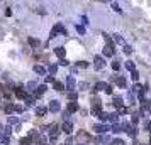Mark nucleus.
Listing matches in <instances>:
<instances>
[{
	"mask_svg": "<svg viewBox=\"0 0 151 145\" xmlns=\"http://www.w3.org/2000/svg\"><path fill=\"white\" fill-rule=\"evenodd\" d=\"M90 140H92V137H90L87 132L80 130L76 133V142H78V144H90Z\"/></svg>",
	"mask_w": 151,
	"mask_h": 145,
	"instance_id": "nucleus-1",
	"label": "nucleus"
},
{
	"mask_svg": "<svg viewBox=\"0 0 151 145\" xmlns=\"http://www.w3.org/2000/svg\"><path fill=\"white\" fill-rule=\"evenodd\" d=\"M95 90H100V91H105L107 95H112V86L107 83H104V81H99L95 84Z\"/></svg>",
	"mask_w": 151,
	"mask_h": 145,
	"instance_id": "nucleus-2",
	"label": "nucleus"
},
{
	"mask_svg": "<svg viewBox=\"0 0 151 145\" xmlns=\"http://www.w3.org/2000/svg\"><path fill=\"white\" fill-rule=\"evenodd\" d=\"M58 32H61L63 35H66V30H65V27H63L61 24H56L55 27H53V30H51V34H49V37L53 39V37H56V34Z\"/></svg>",
	"mask_w": 151,
	"mask_h": 145,
	"instance_id": "nucleus-3",
	"label": "nucleus"
},
{
	"mask_svg": "<svg viewBox=\"0 0 151 145\" xmlns=\"http://www.w3.org/2000/svg\"><path fill=\"white\" fill-rule=\"evenodd\" d=\"M48 108H49V111H51V113H58V111L61 110V105H60V101H58V100H51Z\"/></svg>",
	"mask_w": 151,
	"mask_h": 145,
	"instance_id": "nucleus-4",
	"label": "nucleus"
},
{
	"mask_svg": "<svg viewBox=\"0 0 151 145\" xmlns=\"http://www.w3.org/2000/svg\"><path fill=\"white\" fill-rule=\"evenodd\" d=\"M104 56H105V57H112V56H114V46H112V42H107V46H105V47H104Z\"/></svg>",
	"mask_w": 151,
	"mask_h": 145,
	"instance_id": "nucleus-5",
	"label": "nucleus"
},
{
	"mask_svg": "<svg viewBox=\"0 0 151 145\" xmlns=\"http://www.w3.org/2000/svg\"><path fill=\"white\" fill-rule=\"evenodd\" d=\"M61 130L66 133V135H70L71 132H73V123L70 122V120H65V123H63V127H61Z\"/></svg>",
	"mask_w": 151,
	"mask_h": 145,
	"instance_id": "nucleus-6",
	"label": "nucleus"
},
{
	"mask_svg": "<svg viewBox=\"0 0 151 145\" xmlns=\"http://www.w3.org/2000/svg\"><path fill=\"white\" fill-rule=\"evenodd\" d=\"M75 86H76L75 78H73V76H68V78H66V90H68V91H73V90H75Z\"/></svg>",
	"mask_w": 151,
	"mask_h": 145,
	"instance_id": "nucleus-7",
	"label": "nucleus"
},
{
	"mask_svg": "<svg viewBox=\"0 0 151 145\" xmlns=\"http://www.w3.org/2000/svg\"><path fill=\"white\" fill-rule=\"evenodd\" d=\"M93 130L97 132V133H105V132H109V127L107 125H100V123H97V125H93Z\"/></svg>",
	"mask_w": 151,
	"mask_h": 145,
	"instance_id": "nucleus-8",
	"label": "nucleus"
},
{
	"mask_svg": "<svg viewBox=\"0 0 151 145\" xmlns=\"http://www.w3.org/2000/svg\"><path fill=\"white\" fill-rule=\"evenodd\" d=\"M93 62H95V69H102L104 66H105V62H104V57H102V56H95Z\"/></svg>",
	"mask_w": 151,
	"mask_h": 145,
	"instance_id": "nucleus-9",
	"label": "nucleus"
},
{
	"mask_svg": "<svg viewBox=\"0 0 151 145\" xmlns=\"http://www.w3.org/2000/svg\"><path fill=\"white\" fill-rule=\"evenodd\" d=\"M15 96L19 98V100H26L27 98V93H26V90H22V88H15Z\"/></svg>",
	"mask_w": 151,
	"mask_h": 145,
	"instance_id": "nucleus-10",
	"label": "nucleus"
},
{
	"mask_svg": "<svg viewBox=\"0 0 151 145\" xmlns=\"http://www.w3.org/2000/svg\"><path fill=\"white\" fill-rule=\"evenodd\" d=\"M44 93H46V84H39V86L34 90V95H36V96H42Z\"/></svg>",
	"mask_w": 151,
	"mask_h": 145,
	"instance_id": "nucleus-11",
	"label": "nucleus"
},
{
	"mask_svg": "<svg viewBox=\"0 0 151 145\" xmlns=\"http://www.w3.org/2000/svg\"><path fill=\"white\" fill-rule=\"evenodd\" d=\"M34 73L36 74H39V76H44V74H46V68H42V66H39V64H36L34 66Z\"/></svg>",
	"mask_w": 151,
	"mask_h": 145,
	"instance_id": "nucleus-12",
	"label": "nucleus"
},
{
	"mask_svg": "<svg viewBox=\"0 0 151 145\" xmlns=\"http://www.w3.org/2000/svg\"><path fill=\"white\" fill-rule=\"evenodd\" d=\"M48 110H49V108H44V106H37V108H36V115H37V117H44Z\"/></svg>",
	"mask_w": 151,
	"mask_h": 145,
	"instance_id": "nucleus-13",
	"label": "nucleus"
},
{
	"mask_svg": "<svg viewBox=\"0 0 151 145\" xmlns=\"http://www.w3.org/2000/svg\"><path fill=\"white\" fill-rule=\"evenodd\" d=\"M27 42L31 44V46H32V47H39V46H41V42L37 41V39H34V37H29Z\"/></svg>",
	"mask_w": 151,
	"mask_h": 145,
	"instance_id": "nucleus-14",
	"label": "nucleus"
},
{
	"mask_svg": "<svg viewBox=\"0 0 151 145\" xmlns=\"http://www.w3.org/2000/svg\"><path fill=\"white\" fill-rule=\"evenodd\" d=\"M55 54L58 56L60 59H63V57H65V49H63V47H56L55 49Z\"/></svg>",
	"mask_w": 151,
	"mask_h": 145,
	"instance_id": "nucleus-15",
	"label": "nucleus"
},
{
	"mask_svg": "<svg viewBox=\"0 0 151 145\" xmlns=\"http://www.w3.org/2000/svg\"><path fill=\"white\" fill-rule=\"evenodd\" d=\"M117 120H119V113H109V122L117 123Z\"/></svg>",
	"mask_w": 151,
	"mask_h": 145,
	"instance_id": "nucleus-16",
	"label": "nucleus"
},
{
	"mask_svg": "<svg viewBox=\"0 0 151 145\" xmlns=\"http://www.w3.org/2000/svg\"><path fill=\"white\" fill-rule=\"evenodd\" d=\"M68 111H70V113H73V111H78V105H76L75 101H71V103L68 105Z\"/></svg>",
	"mask_w": 151,
	"mask_h": 145,
	"instance_id": "nucleus-17",
	"label": "nucleus"
},
{
	"mask_svg": "<svg viewBox=\"0 0 151 145\" xmlns=\"http://www.w3.org/2000/svg\"><path fill=\"white\" fill-rule=\"evenodd\" d=\"M143 110L144 111H151V100H150V101H148V100L143 101Z\"/></svg>",
	"mask_w": 151,
	"mask_h": 145,
	"instance_id": "nucleus-18",
	"label": "nucleus"
},
{
	"mask_svg": "<svg viewBox=\"0 0 151 145\" xmlns=\"http://www.w3.org/2000/svg\"><path fill=\"white\" fill-rule=\"evenodd\" d=\"M116 81L121 88H126V79H124V78H116Z\"/></svg>",
	"mask_w": 151,
	"mask_h": 145,
	"instance_id": "nucleus-19",
	"label": "nucleus"
},
{
	"mask_svg": "<svg viewBox=\"0 0 151 145\" xmlns=\"http://www.w3.org/2000/svg\"><path fill=\"white\" fill-rule=\"evenodd\" d=\"M121 101H122V98H121V96H116V98H114V105H116L117 108H121V106H122V103H121Z\"/></svg>",
	"mask_w": 151,
	"mask_h": 145,
	"instance_id": "nucleus-20",
	"label": "nucleus"
},
{
	"mask_svg": "<svg viewBox=\"0 0 151 145\" xmlns=\"http://www.w3.org/2000/svg\"><path fill=\"white\" fill-rule=\"evenodd\" d=\"M112 145H126V142H124L122 138H114L112 140Z\"/></svg>",
	"mask_w": 151,
	"mask_h": 145,
	"instance_id": "nucleus-21",
	"label": "nucleus"
},
{
	"mask_svg": "<svg viewBox=\"0 0 151 145\" xmlns=\"http://www.w3.org/2000/svg\"><path fill=\"white\" fill-rule=\"evenodd\" d=\"M53 86H55L56 91H63V84L60 83V81H55V83H53Z\"/></svg>",
	"mask_w": 151,
	"mask_h": 145,
	"instance_id": "nucleus-22",
	"label": "nucleus"
},
{
	"mask_svg": "<svg viewBox=\"0 0 151 145\" xmlns=\"http://www.w3.org/2000/svg\"><path fill=\"white\" fill-rule=\"evenodd\" d=\"M68 98L71 100V101H75L76 98H78V95H76L75 91H68Z\"/></svg>",
	"mask_w": 151,
	"mask_h": 145,
	"instance_id": "nucleus-23",
	"label": "nucleus"
},
{
	"mask_svg": "<svg viewBox=\"0 0 151 145\" xmlns=\"http://www.w3.org/2000/svg\"><path fill=\"white\" fill-rule=\"evenodd\" d=\"M112 69H114V71H119V69H121V62L119 61H112Z\"/></svg>",
	"mask_w": 151,
	"mask_h": 145,
	"instance_id": "nucleus-24",
	"label": "nucleus"
},
{
	"mask_svg": "<svg viewBox=\"0 0 151 145\" xmlns=\"http://www.w3.org/2000/svg\"><path fill=\"white\" fill-rule=\"evenodd\" d=\"M131 78H132L134 81H137V79H139V73H137L136 69H134V71H131Z\"/></svg>",
	"mask_w": 151,
	"mask_h": 145,
	"instance_id": "nucleus-25",
	"label": "nucleus"
},
{
	"mask_svg": "<svg viewBox=\"0 0 151 145\" xmlns=\"http://www.w3.org/2000/svg\"><path fill=\"white\" fill-rule=\"evenodd\" d=\"M26 105H27V106H34V98L27 96L26 98Z\"/></svg>",
	"mask_w": 151,
	"mask_h": 145,
	"instance_id": "nucleus-26",
	"label": "nucleus"
},
{
	"mask_svg": "<svg viewBox=\"0 0 151 145\" xmlns=\"http://www.w3.org/2000/svg\"><path fill=\"white\" fill-rule=\"evenodd\" d=\"M21 144L22 145H29V144H31V135L26 137V138H21Z\"/></svg>",
	"mask_w": 151,
	"mask_h": 145,
	"instance_id": "nucleus-27",
	"label": "nucleus"
},
{
	"mask_svg": "<svg viewBox=\"0 0 151 145\" xmlns=\"http://www.w3.org/2000/svg\"><path fill=\"white\" fill-rule=\"evenodd\" d=\"M56 71H58V66H56V64L49 66V74H56Z\"/></svg>",
	"mask_w": 151,
	"mask_h": 145,
	"instance_id": "nucleus-28",
	"label": "nucleus"
},
{
	"mask_svg": "<svg viewBox=\"0 0 151 145\" xmlns=\"http://www.w3.org/2000/svg\"><path fill=\"white\" fill-rule=\"evenodd\" d=\"M112 132H116V133H119V132H122V127H121V125H114V127H112Z\"/></svg>",
	"mask_w": 151,
	"mask_h": 145,
	"instance_id": "nucleus-29",
	"label": "nucleus"
},
{
	"mask_svg": "<svg viewBox=\"0 0 151 145\" xmlns=\"http://www.w3.org/2000/svg\"><path fill=\"white\" fill-rule=\"evenodd\" d=\"M114 41L116 42H119V44H122V37H121V34H114Z\"/></svg>",
	"mask_w": 151,
	"mask_h": 145,
	"instance_id": "nucleus-30",
	"label": "nucleus"
},
{
	"mask_svg": "<svg viewBox=\"0 0 151 145\" xmlns=\"http://www.w3.org/2000/svg\"><path fill=\"white\" fill-rule=\"evenodd\" d=\"M97 140H99V142H102V144H107V142H109V138L105 137V135H100V137L97 138Z\"/></svg>",
	"mask_w": 151,
	"mask_h": 145,
	"instance_id": "nucleus-31",
	"label": "nucleus"
},
{
	"mask_svg": "<svg viewBox=\"0 0 151 145\" xmlns=\"http://www.w3.org/2000/svg\"><path fill=\"white\" fill-rule=\"evenodd\" d=\"M19 122H17V118H14V117H9V125H17Z\"/></svg>",
	"mask_w": 151,
	"mask_h": 145,
	"instance_id": "nucleus-32",
	"label": "nucleus"
},
{
	"mask_svg": "<svg viewBox=\"0 0 151 145\" xmlns=\"http://www.w3.org/2000/svg\"><path fill=\"white\" fill-rule=\"evenodd\" d=\"M126 68L129 69V71H134V64H132V61H127V62H126Z\"/></svg>",
	"mask_w": 151,
	"mask_h": 145,
	"instance_id": "nucleus-33",
	"label": "nucleus"
},
{
	"mask_svg": "<svg viewBox=\"0 0 151 145\" xmlns=\"http://www.w3.org/2000/svg\"><path fill=\"white\" fill-rule=\"evenodd\" d=\"M127 128H129V127H127ZM127 132H129V135H131V137H134V135H137V128H129Z\"/></svg>",
	"mask_w": 151,
	"mask_h": 145,
	"instance_id": "nucleus-34",
	"label": "nucleus"
},
{
	"mask_svg": "<svg viewBox=\"0 0 151 145\" xmlns=\"http://www.w3.org/2000/svg\"><path fill=\"white\" fill-rule=\"evenodd\" d=\"M27 88H29V90H36V88H37V84H36L34 81H31V83H27Z\"/></svg>",
	"mask_w": 151,
	"mask_h": 145,
	"instance_id": "nucleus-35",
	"label": "nucleus"
},
{
	"mask_svg": "<svg viewBox=\"0 0 151 145\" xmlns=\"http://www.w3.org/2000/svg\"><path fill=\"white\" fill-rule=\"evenodd\" d=\"M14 111H17V113H22V111H24V108H22L21 105H15V106H14Z\"/></svg>",
	"mask_w": 151,
	"mask_h": 145,
	"instance_id": "nucleus-36",
	"label": "nucleus"
},
{
	"mask_svg": "<svg viewBox=\"0 0 151 145\" xmlns=\"http://www.w3.org/2000/svg\"><path fill=\"white\" fill-rule=\"evenodd\" d=\"M55 74H49V76H46V83H55Z\"/></svg>",
	"mask_w": 151,
	"mask_h": 145,
	"instance_id": "nucleus-37",
	"label": "nucleus"
},
{
	"mask_svg": "<svg viewBox=\"0 0 151 145\" xmlns=\"http://www.w3.org/2000/svg\"><path fill=\"white\" fill-rule=\"evenodd\" d=\"M76 30H78V34H85V27L83 25H76Z\"/></svg>",
	"mask_w": 151,
	"mask_h": 145,
	"instance_id": "nucleus-38",
	"label": "nucleus"
},
{
	"mask_svg": "<svg viewBox=\"0 0 151 145\" xmlns=\"http://www.w3.org/2000/svg\"><path fill=\"white\" fill-rule=\"evenodd\" d=\"M124 52H126V54H131V52H132L131 46H124Z\"/></svg>",
	"mask_w": 151,
	"mask_h": 145,
	"instance_id": "nucleus-39",
	"label": "nucleus"
},
{
	"mask_svg": "<svg viewBox=\"0 0 151 145\" xmlns=\"http://www.w3.org/2000/svg\"><path fill=\"white\" fill-rule=\"evenodd\" d=\"M78 66H80V68H87V66H88V62H87V61H80V62H78Z\"/></svg>",
	"mask_w": 151,
	"mask_h": 145,
	"instance_id": "nucleus-40",
	"label": "nucleus"
},
{
	"mask_svg": "<svg viewBox=\"0 0 151 145\" xmlns=\"http://www.w3.org/2000/svg\"><path fill=\"white\" fill-rule=\"evenodd\" d=\"M10 132H12V127H10V125L5 127V132H4V133H5V135H10Z\"/></svg>",
	"mask_w": 151,
	"mask_h": 145,
	"instance_id": "nucleus-41",
	"label": "nucleus"
},
{
	"mask_svg": "<svg viewBox=\"0 0 151 145\" xmlns=\"http://www.w3.org/2000/svg\"><path fill=\"white\" fill-rule=\"evenodd\" d=\"M60 64H61V66H68V61L63 57V59H60Z\"/></svg>",
	"mask_w": 151,
	"mask_h": 145,
	"instance_id": "nucleus-42",
	"label": "nucleus"
},
{
	"mask_svg": "<svg viewBox=\"0 0 151 145\" xmlns=\"http://www.w3.org/2000/svg\"><path fill=\"white\" fill-rule=\"evenodd\" d=\"M12 111H14V106H12V105H10V106H7V108H5V113H12Z\"/></svg>",
	"mask_w": 151,
	"mask_h": 145,
	"instance_id": "nucleus-43",
	"label": "nucleus"
},
{
	"mask_svg": "<svg viewBox=\"0 0 151 145\" xmlns=\"http://www.w3.org/2000/svg\"><path fill=\"white\" fill-rule=\"evenodd\" d=\"M73 144H75V140H73V138H68V140L65 142V145H73Z\"/></svg>",
	"mask_w": 151,
	"mask_h": 145,
	"instance_id": "nucleus-44",
	"label": "nucleus"
},
{
	"mask_svg": "<svg viewBox=\"0 0 151 145\" xmlns=\"http://www.w3.org/2000/svg\"><path fill=\"white\" fill-rule=\"evenodd\" d=\"M63 118H65V120H68V118H70V111H68V110L63 113Z\"/></svg>",
	"mask_w": 151,
	"mask_h": 145,
	"instance_id": "nucleus-45",
	"label": "nucleus"
},
{
	"mask_svg": "<svg viewBox=\"0 0 151 145\" xmlns=\"http://www.w3.org/2000/svg\"><path fill=\"white\" fill-rule=\"evenodd\" d=\"M144 128H146V130L150 132L151 133V122H148V123H146V127H144Z\"/></svg>",
	"mask_w": 151,
	"mask_h": 145,
	"instance_id": "nucleus-46",
	"label": "nucleus"
},
{
	"mask_svg": "<svg viewBox=\"0 0 151 145\" xmlns=\"http://www.w3.org/2000/svg\"><path fill=\"white\" fill-rule=\"evenodd\" d=\"M112 7H114V10H116V12H121V8H119V5H117V4H112Z\"/></svg>",
	"mask_w": 151,
	"mask_h": 145,
	"instance_id": "nucleus-47",
	"label": "nucleus"
},
{
	"mask_svg": "<svg viewBox=\"0 0 151 145\" xmlns=\"http://www.w3.org/2000/svg\"><path fill=\"white\" fill-rule=\"evenodd\" d=\"M137 120H139V118H137V115H132V123H137Z\"/></svg>",
	"mask_w": 151,
	"mask_h": 145,
	"instance_id": "nucleus-48",
	"label": "nucleus"
},
{
	"mask_svg": "<svg viewBox=\"0 0 151 145\" xmlns=\"http://www.w3.org/2000/svg\"><path fill=\"white\" fill-rule=\"evenodd\" d=\"M2 130H4V127H2V125H0V135H2Z\"/></svg>",
	"mask_w": 151,
	"mask_h": 145,
	"instance_id": "nucleus-49",
	"label": "nucleus"
}]
</instances>
